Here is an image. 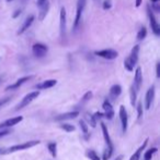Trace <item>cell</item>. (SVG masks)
I'll return each mask as SVG.
<instances>
[{
    "instance_id": "1",
    "label": "cell",
    "mask_w": 160,
    "mask_h": 160,
    "mask_svg": "<svg viewBox=\"0 0 160 160\" xmlns=\"http://www.w3.org/2000/svg\"><path fill=\"white\" fill-rule=\"evenodd\" d=\"M138 55H139V45H135L132 49L129 56H128L125 60H124V68L126 69L127 71H133L134 68L137 64L138 61Z\"/></svg>"
},
{
    "instance_id": "2",
    "label": "cell",
    "mask_w": 160,
    "mask_h": 160,
    "mask_svg": "<svg viewBox=\"0 0 160 160\" xmlns=\"http://www.w3.org/2000/svg\"><path fill=\"white\" fill-rule=\"evenodd\" d=\"M40 144V141H30V142H25L23 144H18V145H13L7 148V149H2L1 150V154L2 155H6V154H11V153H15V151H20V150H25L29 149L31 147H34Z\"/></svg>"
},
{
    "instance_id": "3",
    "label": "cell",
    "mask_w": 160,
    "mask_h": 160,
    "mask_svg": "<svg viewBox=\"0 0 160 160\" xmlns=\"http://www.w3.org/2000/svg\"><path fill=\"white\" fill-rule=\"evenodd\" d=\"M87 4V0H78L77 1V10H76V17H75V22H73V31H76L79 26L81 18H82V13L84 11Z\"/></svg>"
},
{
    "instance_id": "4",
    "label": "cell",
    "mask_w": 160,
    "mask_h": 160,
    "mask_svg": "<svg viewBox=\"0 0 160 160\" xmlns=\"http://www.w3.org/2000/svg\"><path fill=\"white\" fill-rule=\"evenodd\" d=\"M147 14H148V19H149V22H150V27H151V31L155 35L159 36L160 35V26L158 24V22L156 20V17L153 14V10H151V8L150 6H147Z\"/></svg>"
},
{
    "instance_id": "5",
    "label": "cell",
    "mask_w": 160,
    "mask_h": 160,
    "mask_svg": "<svg viewBox=\"0 0 160 160\" xmlns=\"http://www.w3.org/2000/svg\"><path fill=\"white\" fill-rule=\"evenodd\" d=\"M39 96H40V92H39V90H35V92L29 93V94H28V95H25V96H24V98L21 100V103H20L18 106H17L15 110H20V109H22V108L26 107L28 105H30V103H32L33 100L36 99Z\"/></svg>"
},
{
    "instance_id": "6",
    "label": "cell",
    "mask_w": 160,
    "mask_h": 160,
    "mask_svg": "<svg viewBox=\"0 0 160 160\" xmlns=\"http://www.w3.org/2000/svg\"><path fill=\"white\" fill-rule=\"evenodd\" d=\"M32 51H33L34 57L41 59V58H44L47 55L48 47L42 43H36L32 46Z\"/></svg>"
},
{
    "instance_id": "7",
    "label": "cell",
    "mask_w": 160,
    "mask_h": 160,
    "mask_svg": "<svg viewBox=\"0 0 160 160\" xmlns=\"http://www.w3.org/2000/svg\"><path fill=\"white\" fill-rule=\"evenodd\" d=\"M95 55L103 58V59H106V60H113V59L117 58L119 52L114 49H102V50H98V51H95Z\"/></svg>"
},
{
    "instance_id": "8",
    "label": "cell",
    "mask_w": 160,
    "mask_h": 160,
    "mask_svg": "<svg viewBox=\"0 0 160 160\" xmlns=\"http://www.w3.org/2000/svg\"><path fill=\"white\" fill-rule=\"evenodd\" d=\"M66 23H67L66 9L65 7H62V9H60V14H59V32H60V37H62V39H64L66 37Z\"/></svg>"
},
{
    "instance_id": "9",
    "label": "cell",
    "mask_w": 160,
    "mask_h": 160,
    "mask_svg": "<svg viewBox=\"0 0 160 160\" xmlns=\"http://www.w3.org/2000/svg\"><path fill=\"white\" fill-rule=\"evenodd\" d=\"M120 120H121V125H122V132L126 133L128 125V116H127V111H126L124 106L120 107Z\"/></svg>"
},
{
    "instance_id": "10",
    "label": "cell",
    "mask_w": 160,
    "mask_h": 160,
    "mask_svg": "<svg viewBox=\"0 0 160 160\" xmlns=\"http://www.w3.org/2000/svg\"><path fill=\"white\" fill-rule=\"evenodd\" d=\"M102 108H103V110H104V113H103L104 117H105L108 120H112L113 117H114V110H113V107L109 99L104 100V103L102 105Z\"/></svg>"
},
{
    "instance_id": "11",
    "label": "cell",
    "mask_w": 160,
    "mask_h": 160,
    "mask_svg": "<svg viewBox=\"0 0 160 160\" xmlns=\"http://www.w3.org/2000/svg\"><path fill=\"white\" fill-rule=\"evenodd\" d=\"M153 98H155V86H151L147 93H146V96H145V108L147 110H149L151 105L153 103Z\"/></svg>"
},
{
    "instance_id": "12",
    "label": "cell",
    "mask_w": 160,
    "mask_h": 160,
    "mask_svg": "<svg viewBox=\"0 0 160 160\" xmlns=\"http://www.w3.org/2000/svg\"><path fill=\"white\" fill-rule=\"evenodd\" d=\"M34 20H35V17H34V15H33V14L29 15V17L24 20V22L22 23L21 27L19 29V31H18V33H17V34H18V35H22L24 32H26V31L30 29V26L33 24Z\"/></svg>"
},
{
    "instance_id": "13",
    "label": "cell",
    "mask_w": 160,
    "mask_h": 160,
    "mask_svg": "<svg viewBox=\"0 0 160 160\" xmlns=\"http://www.w3.org/2000/svg\"><path fill=\"white\" fill-rule=\"evenodd\" d=\"M101 128H102V133H103V137H104V141H105L106 144V148H109L110 150H114V146H113L112 139L110 137L108 128H106V125L103 122H101Z\"/></svg>"
},
{
    "instance_id": "14",
    "label": "cell",
    "mask_w": 160,
    "mask_h": 160,
    "mask_svg": "<svg viewBox=\"0 0 160 160\" xmlns=\"http://www.w3.org/2000/svg\"><path fill=\"white\" fill-rule=\"evenodd\" d=\"M22 120H23V117H22V116H19V117L8 119V120L4 121L2 123H0V128H11V126H15V125L19 124V123H20V122H21Z\"/></svg>"
},
{
    "instance_id": "15",
    "label": "cell",
    "mask_w": 160,
    "mask_h": 160,
    "mask_svg": "<svg viewBox=\"0 0 160 160\" xmlns=\"http://www.w3.org/2000/svg\"><path fill=\"white\" fill-rule=\"evenodd\" d=\"M142 83H143V72H142V69L138 67V68H136V71H135L134 83H133V86H134V88L136 89L137 92L140 89Z\"/></svg>"
},
{
    "instance_id": "16",
    "label": "cell",
    "mask_w": 160,
    "mask_h": 160,
    "mask_svg": "<svg viewBox=\"0 0 160 160\" xmlns=\"http://www.w3.org/2000/svg\"><path fill=\"white\" fill-rule=\"evenodd\" d=\"M32 77H33L32 75H29V76H23V77L19 78V80L15 83H13V84H11V85L7 86V87H6V90H13V89L19 88L20 86H22L23 84H24V83L28 82V81H30V80H31Z\"/></svg>"
},
{
    "instance_id": "17",
    "label": "cell",
    "mask_w": 160,
    "mask_h": 160,
    "mask_svg": "<svg viewBox=\"0 0 160 160\" xmlns=\"http://www.w3.org/2000/svg\"><path fill=\"white\" fill-rule=\"evenodd\" d=\"M79 116V111H71V112H66V113L59 114L55 118L56 121H64V120H69V119H75Z\"/></svg>"
},
{
    "instance_id": "18",
    "label": "cell",
    "mask_w": 160,
    "mask_h": 160,
    "mask_svg": "<svg viewBox=\"0 0 160 160\" xmlns=\"http://www.w3.org/2000/svg\"><path fill=\"white\" fill-rule=\"evenodd\" d=\"M147 144H148V138L145 139V142L143 143V145L139 146V148L136 151H135L133 155L131 156V158H129V160H139L140 159V157H142V153L143 150H145L146 146H147Z\"/></svg>"
},
{
    "instance_id": "19",
    "label": "cell",
    "mask_w": 160,
    "mask_h": 160,
    "mask_svg": "<svg viewBox=\"0 0 160 160\" xmlns=\"http://www.w3.org/2000/svg\"><path fill=\"white\" fill-rule=\"evenodd\" d=\"M56 84H57V81H56V80H47V81H44V82L41 83V84H37L35 87H36L37 89H48V88L54 87Z\"/></svg>"
},
{
    "instance_id": "20",
    "label": "cell",
    "mask_w": 160,
    "mask_h": 160,
    "mask_svg": "<svg viewBox=\"0 0 160 160\" xmlns=\"http://www.w3.org/2000/svg\"><path fill=\"white\" fill-rule=\"evenodd\" d=\"M122 94V87L119 84H115L113 85L110 89V97L112 99H116L117 97H120V95Z\"/></svg>"
},
{
    "instance_id": "21",
    "label": "cell",
    "mask_w": 160,
    "mask_h": 160,
    "mask_svg": "<svg viewBox=\"0 0 160 160\" xmlns=\"http://www.w3.org/2000/svg\"><path fill=\"white\" fill-rule=\"evenodd\" d=\"M48 10H49V2L47 1L43 7L40 8V14H39V20L40 21H43L44 19H45L46 14L48 13Z\"/></svg>"
},
{
    "instance_id": "22",
    "label": "cell",
    "mask_w": 160,
    "mask_h": 160,
    "mask_svg": "<svg viewBox=\"0 0 160 160\" xmlns=\"http://www.w3.org/2000/svg\"><path fill=\"white\" fill-rule=\"evenodd\" d=\"M47 148H48L49 154L52 155V157H53V158H56V156H57V144L55 142L48 143Z\"/></svg>"
},
{
    "instance_id": "23",
    "label": "cell",
    "mask_w": 160,
    "mask_h": 160,
    "mask_svg": "<svg viewBox=\"0 0 160 160\" xmlns=\"http://www.w3.org/2000/svg\"><path fill=\"white\" fill-rule=\"evenodd\" d=\"M146 36H147V29H146V26L143 25L142 27L139 29L138 32H137V40L138 42H143L146 38Z\"/></svg>"
},
{
    "instance_id": "24",
    "label": "cell",
    "mask_w": 160,
    "mask_h": 160,
    "mask_svg": "<svg viewBox=\"0 0 160 160\" xmlns=\"http://www.w3.org/2000/svg\"><path fill=\"white\" fill-rule=\"evenodd\" d=\"M137 90L134 88V86H131V90H129V95H131V103L132 106L134 107L135 103H136V99H137Z\"/></svg>"
},
{
    "instance_id": "25",
    "label": "cell",
    "mask_w": 160,
    "mask_h": 160,
    "mask_svg": "<svg viewBox=\"0 0 160 160\" xmlns=\"http://www.w3.org/2000/svg\"><path fill=\"white\" fill-rule=\"evenodd\" d=\"M157 150H158V149H157L156 147L150 148V149H148V150H146L145 155H144V160H151L153 156L157 153Z\"/></svg>"
},
{
    "instance_id": "26",
    "label": "cell",
    "mask_w": 160,
    "mask_h": 160,
    "mask_svg": "<svg viewBox=\"0 0 160 160\" xmlns=\"http://www.w3.org/2000/svg\"><path fill=\"white\" fill-rule=\"evenodd\" d=\"M60 128H63L64 131H66L67 133H70V132L75 131V126L73 124H69V123H62L60 124Z\"/></svg>"
},
{
    "instance_id": "27",
    "label": "cell",
    "mask_w": 160,
    "mask_h": 160,
    "mask_svg": "<svg viewBox=\"0 0 160 160\" xmlns=\"http://www.w3.org/2000/svg\"><path fill=\"white\" fill-rule=\"evenodd\" d=\"M86 155H87V157L90 160H101L100 159V157H99V155L95 153V150H88Z\"/></svg>"
},
{
    "instance_id": "28",
    "label": "cell",
    "mask_w": 160,
    "mask_h": 160,
    "mask_svg": "<svg viewBox=\"0 0 160 160\" xmlns=\"http://www.w3.org/2000/svg\"><path fill=\"white\" fill-rule=\"evenodd\" d=\"M92 96H93V94H92V92H87L86 94H84V96H82V98H81V100H80V103L81 105H84V103H86L87 101H89V100L92 98Z\"/></svg>"
},
{
    "instance_id": "29",
    "label": "cell",
    "mask_w": 160,
    "mask_h": 160,
    "mask_svg": "<svg viewBox=\"0 0 160 160\" xmlns=\"http://www.w3.org/2000/svg\"><path fill=\"white\" fill-rule=\"evenodd\" d=\"M79 125H80V128L82 130V133H84V135H88V125L86 124V122H84V120H80Z\"/></svg>"
},
{
    "instance_id": "30",
    "label": "cell",
    "mask_w": 160,
    "mask_h": 160,
    "mask_svg": "<svg viewBox=\"0 0 160 160\" xmlns=\"http://www.w3.org/2000/svg\"><path fill=\"white\" fill-rule=\"evenodd\" d=\"M114 150H110L109 148H106L105 151H104V154H103V160H108L111 158V156H112V154Z\"/></svg>"
},
{
    "instance_id": "31",
    "label": "cell",
    "mask_w": 160,
    "mask_h": 160,
    "mask_svg": "<svg viewBox=\"0 0 160 160\" xmlns=\"http://www.w3.org/2000/svg\"><path fill=\"white\" fill-rule=\"evenodd\" d=\"M102 7H103L104 10H109L112 7V1L111 0H104L103 4H102Z\"/></svg>"
},
{
    "instance_id": "32",
    "label": "cell",
    "mask_w": 160,
    "mask_h": 160,
    "mask_svg": "<svg viewBox=\"0 0 160 160\" xmlns=\"http://www.w3.org/2000/svg\"><path fill=\"white\" fill-rule=\"evenodd\" d=\"M11 98H12V97H4V98H1V99H0V109H1L2 107L6 106L11 100Z\"/></svg>"
},
{
    "instance_id": "33",
    "label": "cell",
    "mask_w": 160,
    "mask_h": 160,
    "mask_svg": "<svg viewBox=\"0 0 160 160\" xmlns=\"http://www.w3.org/2000/svg\"><path fill=\"white\" fill-rule=\"evenodd\" d=\"M137 113H138V119H140V118L143 117V103H138V105H137Z\"/></svg>"
},
{
    "instance_id": "34",
    "label": "cell",
    "mask_w": 160,
    "mask_h": 160,
    "mask_svg": "<svg viewBox=\"0 0 160 160\" xmlns=\"http://www.w3.org/2000/svg\"><path fill=\"white\" fill-rule=\"evenodd\" d=\"M89 119V122H90V124L92 128H95L97 126V121H95V119L93 118V116H90V117H88Z\"/></svg>"
},
{
    "instance_id": "35",
    "label": "cell",
    "mask_w": 160,
    "mask_h": 160,
    "mask_svg": "<svg viewBox=\"0 0 160 160\" xmlns=\"http://www.w3.org/2000/svg\"><path fill=\"white\" fill-rule=\"evenodd\" d=\"M103 117H104V114L102 113V112H95V113L93 114V118L95 119V121H98V120H101Z\"/></svg>"
},
{
    "instance_id": "36",
    "label": "cell",
    "mask_w": 160,
    "mask_h": 160,
    "mask_svg": "<svg viewBox=\"0 0 160 160\" xmlns=\"http://www.w3.org/2000/svg\"><path fill=\"white\" fill-rule=\"evenodd\" d=\"M48 0H36V6L39 8H41V7H43L44 4L47 2Z\"/></svg>"
},
{
    "instance_id": "37",
    "label": "cell",
    "mask_w": 160,
    "mask_h": 160,
    "mask_svg": "<svg viewBox=\"0 0 160 160\" xmlns=\"http://www.w3.org/2000/svg\"><path fill=\"white\" fill-rule=\"evenodd\" d=\"M10 133H11L10 130H4V131H1V132H0V138H1V137H4V136H6V135H8V134H10Z\"/></svg>"
},
{
    "instance_id": "38",
    "label": "cell",
    "mask_w": 160,
    "mask_h": 160,
    "mask_svg": "<svg viewBox=\"0 0 160 160\" xmlns=\"http://www.w3.org/2000/svg\"><path fill=\"white\" fill-rule=\"evenodd\" d=\"M21 13H22V9H18V10H17L15 13H13V15H12V17H13V19H17L19 15L21 14Z\"/></svg>"
},
{
    "instance_id": "39",
    "label": "cell",
    "mask_w": 160,
    "mask_h": 160,
    "mask_svg": "<svg viewBox=\"0 0 160 160\" xmlns=\"http://www.w3.org/2000/svg\"><path fill=\"white\" fill-rule=\"evenodd\" d=\"M156 75L157 77H160V63L158 62L156 65Z\"/></svg>"
},
{
    "instance_id": "40",
    "label": "cell",
    "mask_w": 160,
    "mask_h": 160,
    "mask_svg": "<svg viewBox=\"0 0 160 160\" xmlns=\"http://www.w3.org/2000/svg\"><path fill=\"white\" fill-rule=\"evenodd\" d=\"M142 2H143V0H136V2H135V7H136V8L140 7Z\"/></svg>"
},
{
    "instance_id": "41",
    "label": "cell",
    "mask_w": 160,
    "mask_h": 160,
    "mask_svg": "<svg viewBox=\"0 0 160 160\" xmlns=\"http://www.w3.org/2000/svg\"><path fill=\"white\" fill-rule=\"evenodd\" d=\"M122 159H123V156H122V155H120V156H117L114 160H122Z\"/></svg>"
},
{
    "instance_id": "42",
    "label": "cell",
    "mask_w": 160,
    "mask_h": 160,
    "mask_svg": "<svg viewBox=\"0 0 160 160\" xmlns=\"http://www.w3.org/2000/svg\"><path fill=\"white\" fill-rule=\"evenodd\" d=\"M159 0H151V2H153V4H157Z\"/></svg>"
},
{
    "instance_id": "43",
    "label": "cell",
    "mask_w": 160,
    "mask_h": 160,
    "mask_svg": "<svg viewBox=\"0 0 160 160\" xmlns=\"http://www.w3.org/2000/svg\"><path fill=\"white\" fill-rule=\"evenodd\" d=\"M8 2H10V1H13V0H7Z\"/></svg>"
}]
</instances>
